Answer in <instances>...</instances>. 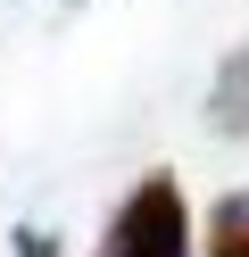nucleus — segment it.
Listing matches in <instances>:
<instances>
[{
    "mask_svg": "<svg viewBox=\"0 0 249 257\" xmlns=\"http://www.w3.org/2000/svg\"><path fill=\"white\" fill-rule=\"evenodd\" d=\"M108 257H191V207L175 174H149L108 224Z\"/></svg>",
    "mask_w": 249,
    "mask_h": 257,
    "instance_id": "obj_1",
    "label": "nucleus"
},
{
    "mask_svg": "<svg viewBox=\"0 0 249 257\" xmlns=\"http://www.w3.org/2000/svg\"><path fill=\"white\" fill-rule=\"evenodd\" d=\"M208 124L232 141H249V50H232L216 67V100H208Z\"/></svg>",
    "mask_w": 249,
    "mask_h": 257,
    "instance_id": "obj_2",
    "label": "nucleus"
},
{
    "mask_svg": "<svg viewBox=\"0 0 249 257\" xmlns=\"http://www.w3.org/2000/svg\"><path fill=\"white\" fill-rule=\"evenodd\" d=\"M208 257H249V191H224L208 207Z\"/></svg>",
    "mask_w": 249,
    "mask_h": 257,
    "instance_id": "obj_3",
    "label": "nucleus"
},
{
    "mask_svg": "<svg viewBox=\"0 0 249 257\" xmlns=\"http://www.w3.org/2000/svg\"><path fill=\"white\" fill-rule=\"evenodd\" d=\"M17 257H58V240H50V232H25V240H17Z\"/></svg>",
    "mask_w": 249,
    "mask_h": 257,
    "instance_id": "obj_4",
    "label": "nucleus"
}]
</instances>
